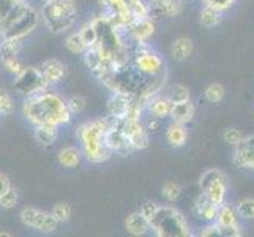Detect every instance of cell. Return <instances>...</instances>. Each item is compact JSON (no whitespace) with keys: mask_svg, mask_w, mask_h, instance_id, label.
<instances>
[{"mask_svg":"<svg viewBox=\"0 0 254 237\" xmlns=\"http://www.w3.org/2000/svg\"><path fill=\"white\" fill-rule=\"evenodd\" d=\"M43 2H45V3H46V2H52V0H43Z\"/></svg>","mask_w":254,"mask_h":237,"instance_id":"cell-52","label":"cell"},{"mask_svg":"<svg viewBox=\"0 0 254 237\" xmlns=\"http://www.w3.org/2000/svg\"><path fill=\"white\" fill-rule=\"evenodd\" d=\"M13 109H14V103L11 95L0 87V116H10Z\"/></svg>","mask_w":254,"mask_h":237,"instance_id":"cell-36","label":"cell"},{"mask_svg":"<svg viewBox=\"0 0 254 237\" xmlns=\"http://www.w3.org/2000/svg\"><path fill=\"white\" fill-rule=\"evenodd\" d=\"M82 151L77 147H65L59 152V163L65 168H76L81 161Z\"/></svg>","mask_w":254,"mask_h":237,"instance_id":"cell-27","label":"cell"},{"mask_svg":"<svg viewBox=\"0 0 254 237\" xmlns=\"http://www.w3.org/2000/svg\"><path fill=\"white\" fill-rule=\"evenodd\" d=\"M232 163L237 168L253 169L254 168V135L243 138V141L234 147Z\"/></svg>","mask_w":254,"mask_h":237,"instance_id":"cell-11","label":"cell"},{"mask_svg":"<svg viewBox=\"0 0 254 237\" xmlns=\"http://www.w3.org/2000/svg\"><path fill=\"white\" fill-rule=\"evenodd\" d=\"M84 62L85 65L90 68V72H95L96 68L101 67V54H100V49L98 46H92V48H87L84 52Z\"/></svg>","mask_w":254,"mask_h":237,"instance_id":"cell-32","label":"cell"},{"mask_svg":"<svg viewBox=\"0 0 254 237\" xmlns=\"http://www.w3.org/2000/svg\"><path fill=\"white\" fill-rule=\"evenodd\" d=\"M10 188H11L10 179H8L5 174H2V172H0V196H2L3 193H5L6 190H10Z\"/></svg>","mask_w":254,"mask_h":237,"instance_id":"cell-49","label":"cell"},{"mask_svg":"<svg viewBox=\"0 0 254 237\" xmlns=\"http://www.w3.org/2000/svg\"><path fill=\"white\" fill-rule=\"evenodd\" d=\"M169 0H152V6H161L164 3H168Z\"/></svg>","mask_w":254,"mask_h":237,"instance_id":"cell-50","label":"cell"},{"mask_svg":"<svg viewBox=\"0 0 254 237\" xmlns=\"http://www.w3.org/2000/svg\"><path fill=\"white\" fill-rule=\"evenodd\" d=\"M166 141L174 149L185 147L188 143V128L187 124H180V122H172V124L166 130Z\"/></svg>","mask_w":254,"mask_h":237,"instance_id":"cell-15","label":"cell"},{"mask_svg":"<svg viewBox=\"0 0 254 237\" xmlns=\"http://www.w3.org/2000/svg\"><path fill=\"white\" fill-rule=\"evenodd\" d=\"M0 51H2V41H0Z\"/></svg>","mask_w":254,"mask_h":237,"instance_id":"cell-54","label":"cell"},{"mask_svg":"<svg viewBox=\"0 0 254 237\" xmlns=\"http://www.w3.org/2000/svg\"><path fill=\"white\" fill-rule=\"evenodd\" d=\"M129 37L136 43H147L155 33L153 17H144V19H134L133 24L127 29Z\"/></svg>","mask_w":254,"mask_h":237,"instance_id":"cell-12","label":"cell"},{"mask_svg":"<svg viewBox=\"0 0 254 237\" xmlns=\"http://www.w3.org/2000/svg\"><path fill=\"white\" fill-rule=\"evenodd\" d=\"M133 67L144 76H158L166 73L164 59L156 51L148 48L147 43H136Z\"/></svg>","mask_w":254,"mask_h":237,"instance_id":"cell-5","label":"cell"},{"mask_svg":"<svg viewBox=\"0 0 254 237\" xmlns=\"http://www.w3.org/2000/svg\"><path fill=\"white\" fill-rule=\"evenodd\" d=\"M150 230L158 237H190L188 220L182 212L171 206H160L158 212L150 220Z\"/></svg>","mask_w":254,"mask_h":237,"instance_id":"cell-3","label":"cell"},{"mask_svg":"<svg viewBox=\"0 0 254 237\" xmlns=\"http://www.w3.org/2000/svg\"><path fill=\"white\" fill-rule=\"evenodd\" d=\"M237 210L240 218L245 220H254V198H243L239 201Z\"/></svg>","mask_w":254,"mask_h":237,"instance_id":"cell-34","label":"cell"},{"mask_svg":"<svg viewBox=\"0 0 254 237\" xmlns=\"http://www.w3.org/2000/svg\"><path fill=\"white\" fill-rule=\"evenodd\" d=\"M204 5H210V6H215L218 10L226 11L227 8H231L234 5L235 0H202Z\"/></svg>","mask_w":254,"mask_h":237,"instance_id":"cell-46","label":"cell"},{"mask_svg":"<svg viewBox=\"0 0 254 237\" xmlns=\"http://www.w3.org/2000/svg\"><path fill=\"white\" fill-rule=\"evenodd\" d=\"M223 13L221 10H218L215 6L204 5V8L200 10V24L207 29L216 27L218 24L223 21Z\"/></svg>","mask_w":254,"mask_h":237,"instance_id":"cell-25","label":"cell"},{"mask_svg":"<svg viewBox=\"0 0 254 237\" xmlns=\"http://www.w3.org/2000/svg\"><path fill=\"white\" fill-rule=\"evenodd\" d=\"M0 236H6V237H8L10 234H8V233H0Z\"/></svg>","mask_w":254,"mask_h":237,"instance_id":"cell-51","label":"cell"},{"mask_svg":"<svg viewBox=\"0 0 254 237\" xmlns=\"http://www.w3.org/2000/svg\"><path fill=\"white\" fill-rule=\"evenodd\" d=\"M160 120H161L160 117L150 116V117L147 119V122H144V124H145V127H147L148 131H158L161 128V122Z\"/></svg>","mask_w":254,"mask_h":237,"instance_id":"cell-48","label":"cell"},{"mask_svg":"<svg viewBox=\"0 0 254 237\" xmlns=\"http://www.w3.org/2000/svg\"><path fill=\"white\" fill-rule=\"evenodd\" d=\"M40 70H41V73L45 75V78L48 79L49 84L62 81L66 75V67L60 62V60H56V59H49L46 62H43L40 65Z\"/></svg>","mask_w":254,"mask_h":237,"instance_id":"cell-17","label":"cell"},{"mask_svg":"<svg viewBox=\"0 0 254 237\" xmlns=\"http://www.w3.org/2000/svg\"><path fill=\"white\" fill-rule=\"evenodd\" d=\"M104 143H106L108 149L112 154L125 155V154L134 152V149L129 144L127 133L120 127H109L106 135H104Z\"/></svg>","mask_w":254,"mask_h":237,"instance_id":"cell-10","label":"cell"},{"mask_svg":"<svg viewBox=\"0 0 254 237\" xmlns=\"http://www.w3.org/2000/svg\"><path fill=\"white\" fill-rule=\"evenodd\" d=\"M52 215H54L59 222H68L69 217H71V207L66 203H59L52 209Z\"/></svg>","mask_w":254,"mask_h":237,"instance_id":"cell-39","label":"cell"},{"mask_svg":"<svg viewBox=\"0 0 254 237\" xmlns=\"http://www.w3.org/2000/svg\"><path fill=\"white\" fill-rule=\"evenodd\" d=\"M22 48V38H2V51H0V57L2 60L16 57L17 52Z\"/></svg>","mask_w":254,"mask_h":237,"instance_id":"cell-28","label":"cell"},{"mask_svg":"<svg viewBox=\"0 0 254 237\" xmlns=\"http://www.w3.org/2000/svg\"><path fill=\"white\" fill-rule=\"evenodd\" d=\"M131 96L133 95L114 93L108 101V114L109 116L117 117V119H125L128 108H129V103H131Z\"/></svg>","mask_w":254,"mask_h":237,"instance_id":"cell-16","label":"cell"},{"mask_svg":"<svg viewBox=\"0 0 254 237\" xmlns=\"http://www.w3.org/2000/svg\"><path fill=\"white\" fill-rule=\"evenodd\" d=\"M11 2H13V3H16V2H19V0H11Z\"/></svg>","mask_w":254,"mask_h":237,"instance_id":"cell-53","label":"cell"},{"mask_svg":"<svg viewBox=\"0 0 254 237\" xmlns=\"http://www.w3.org/2000/svg\"><path fill=\"white\" fill-rule=\"evenodd\" d=\"M59 127L51 125V124H43V125H35V138L37 141L43 146H51L54 144L57 139Z\"/></svg>","mask_w":254,"mask_h":237,"instance_id":"cell-24","label":"cell"},{"mask_svg":"<svg viewBox=\"0 0 254 237\" xmlns=\"http://www.w3.org/2000/svg\"><path fill=\"white\" fill-rule=\"evenodd\" d=\"M239 220H240V215H239L237 206L224 201L220 206V210H218L216 223L220 226H232V225H239Z\"/></svg>","mask_w":254,"mask_h":237,"instance_id":"cell-20","label":"cell"},{"mask_svg":"<svg viewBox=\"0 0 254 237\" xmlns=\"http://www.w3.org/2000/svg\"><path fill=\"white\" fill-rule=\"evenodd\" d=\"M120 128L125 131L129 144L134 151H142L150 143V138H148V130L142 120H128V119H122Z\"/></svg>","mask_w":254,"mask_h":237,"instance_id":"cell-8","label":"cell"},{"mask_svg":"<svg viewBox=\"0 0 254 237\" xmlns=\"http://www.w3.org/2000/svg\"><path fill=\"white\" fill-rule=\"evenodd\" d=\"M192 41L187 37H180L177 38L174 43H172V48H171V52L175 60H179V62H183V60H187L191 57L192 54Z\"/></svg>","mask_w":254,"mask_h":237,"instance_id":"cell-22","label":"cell"},{"mask_svg":"<svg viewBox=\"0 0 254 237\" xmlns=\"http://www.w3.org/2000/svg\"><path fill=\"white\" fill-rule=\"evenodd\" d=\"M17 203V193L14 188L6 190L2 196H0V207L2 209H13Z\"/></svg>","mask_w":254,"mask_h":237,"instance_id":"cell-41","label":"cell"},{"mask_svg":"<svg viewBox=\"0 0 254 237\" xmlns=\"http://www.w3.org/2000/svg\"><path fill=\"white\" fill-rule=\"evenodd\" d=\"M171 117L174 122H180V124H188L194 117V104L192 101H183L175 103L171 111Z\"/></svg>","mask_w":254,"mask_h":237,"instance_id":"cell-21","label":"cell"},{"mask_svg":"<svg viewBox=\"0 0 254 237\" xmlns=\"http://www.w3.org/2000/svg\"><path fill=\"white\" fill-rule=\"evenodd\" d=\"M76 13L73 0H52L43 5L41 19L45 21L51 32L59 33L73 27L76 22Z\"/></svg>","mask_w":254,"mask_h":237,"instance_id":"cell-4","label":"cell"},{"mask_svg":"<svg viewBox=\"0 0 254 237\" xmlns=\"http://www.w3.org/2000/svg\"><path fill=\"white\" fill-rule=\"evenodd\" d=\"M125 228L128 234L131 236H145L150 230V222L141 214V212H134L127 217L125 220Z\"/></svg>","mask_w":254,"mask_h":237,"instance_id":"cell-18","label":"cell"},{"mask_svg":"<svg viewBox=\"0 0 254 237\" xmlns=\"http://www.w3.org/2000/svg\"><path fill=\"white\" fill-rule=\"evenodd\" d=\"M66 104H68L69 111H71V114H79V112H82L85 109L87 101H85L84 96L74 95V96H71V98L66 100Z\"/></svg>","mask_w":254,"mask_h":237,"instance_id":"cell-42","label":"cell"},{"mask_svg":"<svg viewBox=\"0 0 254 237\" xmlns=\"http://www.w3.org/2000/svg\"><path fill=\"white\" fill-rule=\"evenodd\" d=\"M223 171H220V169H208V171H205L202 175H200V179H199V185H200V190H205L207 188V185L212 180H215L218 175H220Z\"/></svg>","mask_w":254,"mask_h":237,"instance_id":"cell-44","label":"cell"},{"mask_svg":"<svg viewBox=\"0 0 254 237\" xmlns=\"http://www.w3.org/2000/svg\"><path fill=\"white\" fill-rule=\"evenodd\" d=\"M98 3L111 11V14H119V13H125L129 10L127 0H98Z\"/></svg>","mask_w":254,"mask_h":237,"instance_id":"cell-33","label":"cell"},{"mask_svg":"<svg viewBox=\"0 0 254 237\" xmlns=\"http://www.w3.org/2000/svg\"><path fill=\"white\" fill-rule=\"evenodd\" d=\"M200 237H216V236H221L220 234V226H218L216 222L213 223H208L205 228H202V231L199 233Z\"/></svg>","mask_w":254,"mask_h":237,"instance_id":"cell-47","label":"cell"},{"mask_svg":"<svg viewBox=\"0 0 254 237\" xmlns=\"http://www.w3.org/2000/svg\"><path fill=\"white\" fill-rule=\"evenodd\" d=\"M48 85H51V84L48 82L45 75L41 73L40 67H25L24 72L16 76L14 90L21 95L30 96L37 92L46 90Z\"/></svg>","mask_w":254,"mask_h":237,"instance_id":"cell-6","label":"cell"},{"mask_svg":"<svg viewBox=\"0 0 254 237\" xmlns=\"http://www.w3.org/2000/svg\"><path fill=\"white\" fill-rule=\"evenodd\" d=\"M109 119H98L93 122H87L76 130V136L81 141V151L87 161L103 163L109 160L112 152L104 143V135L109 128Z\"/></svg>","mask_w":254,"mask_h":237,"instance_id":"cell-2","label":"cell"},{"mask_svg":"<svg viewBox=\"0 0 254 237\" xmlns=\"http://www.w3.org/2000/svg\"><path fill=\"white\" fill-rule=\"evenodd\" d=\"M253 169H254V168H253Z\"/></svg>","mask_w":254,"mask_h":237,"instance_id":"cell-55","label":"cell"},{"mask_svg":"<svg viewBox=\"0 0 254 237\" xmlns=\"http://www.w3.org/2000/svg\"><path fill=\"white\" fill-rule=\"evenodd\" d=\"M218 210H220V206L212 203L207 195L202 191V195H200L196 203H194V212L197 214L199 218H202L204 222L207 223H213L216 222V217H218Z\"/></svg>","mask_w":254,"mask_h":237,"instance_id":"cell-14","label":"cell"},{"mask_svg":"<svg viewBox=\"0 0 254 237\" xmlns=\"http://www.w3.org/2000/svg\"><path fill=\"white\" fill-rule=\"evenodd\" d=\"M2 64H3V68L6 70V72L13 73L14 76H17V75L22 73L24 70H25L24 64L21 62L19 59H17V56H16V57H10V59H5V60H2Z\"/></svg>","mask_w":254,"mask_h":237,"instance_id":"cell-38","label":"cell"},{"mask_svg":"<svg viewBox=\"0 0 254 237\" xmlns=\"http://www.w3.org/2000/svg\"><path fill=\"white\" fill-rule=\"evenodd\" d=\"M204 193L207 195V198L212 201V203L221 206L226 201V195H227V177L226 174L221 172L215 180H212L207 185V188L204 190Z\"/></svg>","mask_w":254,"mask_h":237,"instance_id":"cell-13","label":"cell"},{"mask_svg":"<svg viewBox=\"0 0 254 237\" xmlns=\"http://www.w3.org/2000/svg\"><path fill=\"white\" fill-rule=\"evenodd\" d=\"M21 222L27 225L33 230H38L41 233H54L59 226V220L48 212H41V210L27 207L21 212Z\"/></svg>","mask_w":254,"mask_h":237,"instance_id":"cell-7","label":"cell"},{"mask_svg":"<svg viewBox=\"0 0 254 237\" xmlns=\"http://www.w3.org/2000/svg\"><path fill=\"white\" fill-rule=\"evenodd\" d=\"M79 33H81V37H82V40H84L87 48H92V46L96 45V43H98V30H96L95 24L92 21L85 22L81 27Z\"/></svg>","mask_w":254,"mask_h":237,"instance_id":"cell-30","label":"cell"},{"mask_svg":"<svg viewBox=\"0 0 254 237\" xmlns=\"http://www.w3.org/2000/svg\"><path fill=\"white\" fill-rule=\"evenodd\" d=\"M24 116L33 125H65L71 120V111H69L66 101L57 93L41 90L30 95L24 101Z\"/></svg>","mask_w":254,"mask_h":237,"instance_id":"cell-1","label":"cell"},{"mask_svg":"<svg viewBox=\"0 0 254 237\" xmlns=\"http://www.w3.org/2000/svg\"><path fill=\"white\" fill-rule=\"evenodd\" d=\"M220 226V225H218ZM220 234L223 237H240L243 236V230L240 225H232V226H220Z\"/></svg>","mask_w":254,"mask_h":237,"instance_id":"cell-45","label":"cell"},{"mask_svg":"<svg viewBox=\"0 0 254 237\" xmlns=\"http://www.w3.org/2000/svg\"><path fill=\"white\" fill-rule=\"evenodd\" d=\"M182 11V0H169L161 6H152L150 17H174Z\"/></svg>","mask_w":254,"mask_h":237,"instance_id":"cell-26","label":"cell"},{"mask_svg":"<svg viewBox=\"0 0 254 237\" xmlns=\"http://www.w3.org/2000/svg\"><path fill=\"white\" fill-rule=\"evenodd\" d=\"M65 48L69 52H73V54H84L85 49H87V46H85V43H84V40H82L79 32L69 35V37L65 40Z\"/></svg>","mask_w":254,"mask_h":237,"instance_id":"cell-31","label":"cell"},{"mask_svg":"<svg viewBox=\"0 0 254 237\" xmlns=\"http://www.w3.org/2000/svg\"><path fill=\"white\" fill-rule=\"evenodd\" d=\"M38 19H40L38 13L35 11L33 8H29V10L25 11L10 29L2 33V38H24V37H27V35L37 27Z\"/></svg>","mask_w":254,"mask_h":237,"instance_id":"cell-9","label":"cell"},{"mask_svg":"<svg viewBox=\"0 0 254 237\" xmlns=\"http://www.w3.org/2000/svg\"><path fill=\"white\" fill-rule=\"evenodd\" d=\"M29 5L24 2V0H19V2H16L13 6H11V10L8 11V14L5 16V19L2 21V24H0V35H2L5 30H8L11 27V25L19 19V17L29 10Z\"/></svg>","mask_w":254,"mask_h":237,"instance_id":"cell-23","label":"cell"},{"mask_svg":"<svg viewBox=\"0 0 254 237\" xmlns=\"http://www.w3.org/2000/svg\"><path fill=\"white\" fill-rule=\"evenodd\" d=\"M223 138H224V143H226V144H229V146H232V147H237V146L243 141V138H245V136L242 135V131L237 130V128H227V130L224 131Z\"/></svg>","mask_w":254,"mask_h":237,"instance_id":"cell-37","label":"cell"},{"mask_svg":"<svg viewBox=\"0 0 254 237\" xmlns=\"http://www.w3.org/2000/svg\"><path fill=\"white\" fill-rule=\"evenodd\" d=\"M172 106H174V103L168 98V96L155 95L153 98H152L150 101H148V104H147V111H148V114H150V116L164 119V117L171 116Z\"/></svg>","mask_w":254,"mask_h":237,"instance_id":"cell-19","label":"cell"},{"mask_svg":"<svg viewBox=\"0 0 254 237\" xmlns=\"http://www.w3.org/2000/svg\"><path fill=\"white\" fill-rule=\"evenodd\" d=\"M166 96L175 104V103H183V101H190L191 100V93L190 89L187 85H182V84H174L168 89V93Z\"/></svg>","mask_w":254,"mask_h":237,"instance_id":"cell-29","label":"cell"},{"mask_svg":"<svg viewBox=\"0 0 254 237\" xmlns=\"http://www.w3.org/2000/svg\"><path fill=\"white\" fill-rule=\"evenodd\" d=\"M205 98L210 101V103H220L223 98H224V95H226V90H224V87L221 84H210L207 85V89H205Z\"/></svg>","mask_w":254,"mask_h":237,"instance_id":"cell-35","label":"cell"},{"mask_svg":"<svg viewBox=\"0 0 254 237\" xmlns=\"http://www.w3.org/2000/svg\"><path fill=\"white\" fill-rule=\"evenodd\" d=\"M158 209H160V206L155 203V201H145V203L141 206V210H139V212H141L148 222L152 220V218L156 215V212H158Z\"/></svg>","mask_w":254,"mask_h":237,"instance_id":"cell-43","label":"cell"},{"mask_svg":"<svg viewBox=\"0 0 254 237\" xmlns=\"http://www.w3.org/2000/svg\"><path fill=\"white\" fill-rule=\"evenodd\" d=\"M180 193H182V188L175 182H166L164 185H163V196L168 201L179 199Z\"/></svg>","mask_w":254,"mask_h":237,"instance_id":"cell-40","label":"cell"}]
</instances>
